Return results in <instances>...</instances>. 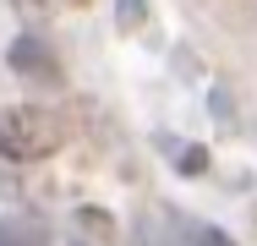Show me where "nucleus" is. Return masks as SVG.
Wrapping results in <instances>:
<instances>
[{"label": "nucleus", "instance_id": "f257e3e1", "mask_svg": "<svg viewBox=\"0 0 257 246\" xmlns=\"http://www.w3.org/2000/svg\"><path fill=\"white\" fill-rule=\"evenodd\" d=\"M66 143L60 115H50L44 104H6L0 109V159L11 164H39Z\"/></svg>", "mask_w": 257, "mask_h": 246}, {"label": "nucleus", "instance_id": "f03ea898", "mask_svg": "<svg viewBox=\"0 0 257 246\" xmlns=\"http://www.w3.org/2000/svg\"><path fill=\"white\" fill-rule=\"evenodd\" d=\"M6 60H11V71H22V77H33V82H60V60H55L50 44H39V39H17V44L6 49Z\"/></svg>", "mask_w": 257, "mask_h": 246}, {"label": "nucleus", "instance_id": "7ed1b4c3", "mask_svg": "<svg viewBox=\"0 0 257 246\" xmlns=\"http://www.w3.org/2000/svg\"><path fill=\"white\" fill-rule=\"evenodd\" d=\"M0 246H44L33 224H0Z\"/></svg>", "mask_w": 257, "mask_h": 246}, {"label": "nucleus", "instance_id": "20e7f679", "mask_svg": "<svg viewBox=\"0 0 257 246\" xmlns=\"http://www.w3.org/2000/svg\"><path fill=\"white\" fill-rule=\"evenodd\" d=\"M77 224H82V230H88V235H115V219H109V213H99V208H82V213H77Z\"/></svg>", "mask_w": 257, "mask_h": 246}, {"label": "nucleus", "instance_id": "39448f33", "mask_svg": "<svg viewBox=\"0 0 257 246\" xmlns=\"http://www.w3.org/2000/svg\"><path fill=\"white\" fill-rule=\"evenodd\" d=\"M11 6H22L28 17H50V11H55V0H11Z\"/></svg>", "mask_w": 257, "mask_h": 246}, {"label": "nucleus", "instance_id": "423d86ee", "mask_svg": "<svg viewBox=\"0 0 257 246\" xmlns=\"http://www.w3.org/2000/svg\"><path fill=\"white\" fill-rule=\"evenodd\" d=\"M252 219H257V213H252Z\"/></svg>", "mask_w": 257, "mask_h": 246}]
</instances>
